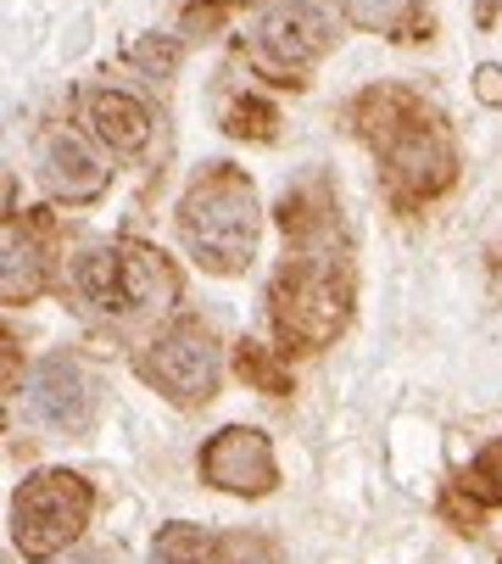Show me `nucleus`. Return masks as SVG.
Returning a JSON list of instances; mask_svg holds the SVG:
<instances>
[{
  "mask_svg": "<svg viewBox=\"0 0 502 564\" xmlns=\"http://www.w3.org/2000/svg\"><path fill=\"white\" fill-rule=\"evenodd\" d=\"M358 118H363V134L380 145L385 156V174H391V191L407 202H425L436 191L452 185V140L447 129L418 107L413 96L402 90H369L358 101Z\"/></svg>",
  "mask_w": 502,
  "mask_h": 564,
  "instance_id": "nucleus-1",
  "label": "nucleus"
},
{
  "mask_svg": "<svg viewBox=\"0 0 502 564\" xmlns=\"http://www.w3.org/2000/svg\"><path fill=\"white\" fill-rule=\"evenodd\" d=\"M179 235L212 274H240L258 252V196L234 169H212L190 185L179 207Z\"/></svg>",
  "mask_w": 502,
  "mask_h": 564,
  "instance_id": "nucleus-2",
  "label": "nucleus"
},
{
  "mask_svg": "<svg viewBox=\"0 0 502 564\" xmlns=\"http://www.w3.org/2000/svg\"><path fill=\"white\" fill-rule=\"evenodd\" d=\"M269 313H274V330L285 347L318 352L347 330L352 285H347V274H335V263H291V269H280V280L269 291Z\"/></svg>",
  "mask_w": 502,
  "mask_h": 564,
  "instance_id": "nucleus-3",
  "label": "nucleus"
},
{
  "mask_svg": "<svg viewBox=\"0 0 502 564\" xmlns=\"http://www.w3.org/2000/svg\"><path fill=\"white\" fill-rule=\"evenodd\" d=\"M90 509H96V492H90L84 475H73V469L34 475L29 487L12 498V542H18V553L29 564L56 558L62 547L78 542L84 525H90Z\"/></svg>",
  "mask_w": 502,
  "mask_h": 564,
  "instance_id": "nucleus-4",
  "label": "nucleus"
},
{
  "mask_svg": "<svg viewBox=\"0 0 502 564\" xmlns=\"http://www.w3.org/2000/svg\"><path fill=\"white\" fill-rule=\"evenodd\" d=\"M329 40H335V29H329V18L313 7V0H291V7H274L258 23L251 62H258V73H269L274 85H302L296 73H307L329 51Z\"/></svg>",
  "mask_w": 502,
  "mask_h": 564,
  "instance_id": "nucleus-5",
  "label": "nucleus"
},
{
  "mask_svg": "<svg viewBox=\"0 0 502 564\" xmlns=\"http://www.w3.org/2000/svg\"><path fill=\"white\" fill-rule=\"evenodd\" d=\"M140 375L156 391L174 397L179 409H196V402H212L223 364H218V347H212V336L201 325H174L167 336L151 341V352L140 358Z\"/></svg>",
  "mask_w": 502,
  "mask_h": 564,
  "instance_id": "nucleus-6",
  "label": "nucleus"
},
{
  "mask_svg": "<svg viewBox=\"0 0 502 564\" xmlns=\"http://www.w3.org/2000/svg\"><path fill=\"white\" fill-rule=\"evenodd\" d=\"M201 480L229 498H269L280 487V464H274V447L263 431H251V425H229L218 431L201 458H196Z\"/></svg>",
  "mask_w": 502,
  "mask_h": 564,
  "instance_id": "nucleus-7",
  "label": "nucleus"
},
{
  "mask_svg": "<svg viewBox=\"0 0 502 564\" xmlns=\"http://www.w3.org/2000/svg\"><path fill=\"white\" fill-rule=\"evenodd\" d=\"M34 414H40L51 431H67V436L96 431V414H101V386H96V375L84 369L78 358H67V352L45 358L40 375H34Z\"/></svg>",
  "mask_w": 502,
  "mask_h": 564,
  "instance_id": "nucleus-8",
  "label": "nucleus"
},
{
  "mask_svg": "<svg viewBox=\"0 0 502 564\" xmlns=\"http://www.w3.org/2000/svg\"><path fill=\"white\" fill-rule=\"evenodd\" d=\"M34 156H40V180L56 202H90L107 191V163L73 129H45Z\"/></svg>",
  "mask_w": 502,
  "mask_h": 564,
  "instance_id": "nucleus-9",
  "label": "nucleus"
},
{
  "mask_svg": "<svg viewBox=\"0 0 502 564\" xmlns=\"http://www.w3.org/2000/svg\"><path fill=\"white\" fill-rule=\"evenodd\" d=\"M90 123H96V134L118 151V156H140L145 145H151V112L134 101V96H123V90H90Z\"/></svg>",
  "mask_w": 502,
  "mask_h": 564,
  "instance_id": "nucleus-10",
  "label": "nucleus"
},
{
  "mask_svg": "<svg viewBox=\"0 0 502 564\" xmlns=\"http://www.w3.org/2000/svg\"><path fill=\"white\" fill-rule=\"evenodd\" d=\"M151 564H218V536L196 525H167L151 542Z\"/></svg>",
  "mask_w": 502,
  "mask_h": 564,
  "instance_id": "nucleus-11",
  "label": "nucleus"
},
{
  "mask_svg": "<svg viewBox=\"0 0 502 564\" xmlns=\"http://www.w3.org/2000/svg\"><path fill=\"white\" fill-rule=\"evenodd\" d=\"M329 196H324V185H302V191H291L285 196V207H280V224H285V235L291 240H302V247H307V240L329 224Z\"/></svg>",
  "mask_w": 502,
  "mask_h": 564,
  "instance_id": "nucleus-12",
  "label": "nucleus"
},
{
  "mask_svg": "<svg viewBox=\"0 0 502 564\" xmlns=\"http://www.w3.org/2000/svg\"><path fill=\"white\" fill-rule=\"evenodd\" d=\"M458 492L474 498L480 509H502V442H491V447H480V453L469 458Z\"/></svg>",
  "mask_w": 502,
  "mask_h": 564,
  "instance_id": "nucleus-13",
  "label": "nucleus"
},
{
  "mask_svg": "<svg viewBox=\"0 0 502 564\" xmlns=\"http://www.w3.org/2000/svg\"><path fill=\"white\" fill-rule=\"evenodd\" d=\"M234 369H240L245 386H258V391H269V397H285V391H291V369H285L269 347H258V341H240V347H234Z\"/></svg>",
  "mask_w": 502,
  "mask_h": 564,
  "instance_id": "nucleus-14",
  "label": "nucleus"
},
{
  "mask_svg": "<svg viewBox=\"0 0 502 564\" xmlns=\"http://www.w3.org/2000/svg\"><path fill=\"white\" fill-rule=\"evenodd\" d=\"M34 291H40V258L18 240V229H7V302H29Z\"/></svg>",
  "mask_w": 502,
  "mask_h": 564,
  "instance_id": "nucleus-15",
  "label": "nucleus"
},
{
  "mask_svg": "<svg viewBox=\"0 0 502 564\" xmlns=\"http://www.w3.org/2000/svg\"><path fill=\"white\" fill-rule=\"evenodd\" d=\"M218 564H280V547L263 531H229L218 536Z\"/></svg>",
  "mask_w": 502,
  "mask_h": 564,
  "instance_id": "nucleus-16",
  "label": "nucleus"
},
{
  "mask_svg": "<svg viewBox=\"0 0 502 564\" xmlns=\"http://www.w3.org/2000/svg\"><path fill=\"white\" fill-rule=\"evenodd\" d=\"M274 123H280V112L263 101H229V112H223V129L240 140H274Z\"/></svg>",
  "mask_w": 502,
  "mask_h": 564,
  "instance_id": "nucleus-17",
  "label": "nucleus"
},
{
  "mask_svg": "<svg viewBox=\"0 0 502 564\" xmlns=\"http://www.w3.org/2000/svg\"><path fill=\"white\" fill-rule=\"evenodd\" d=\"M341 7L363 29H396V18L407 12V0H341Z\"/></svg>",
  "mask_w": 502,
  "mask_h": 564,
  "instance_id": "nucleus-18",
  "label": "nucleus"
},
{
  "mask_svg": "<svg viewBox=\"0 0 502 564\" xmlns=\"http://www.w3.org/2000/svg\"><path fill=\"white\" fill-rule=\"evenodd\" d=\"M134 62L151 67L156 78H167V73H174V62H179V45H151V40H140V45H134Z\"/></svg>",
  "mask_w": 502,
  "mask_h": 564,
  "instance_id": "nucleus-19",
  "label": "nucleus"
},
{
  "mask_svg": "<svg viewBox=\"0 0 502 564\" xmlns=\"http://www.w3.org/2000/svg\"><path fill=\"white\" fill-rule=\"evenodd\" d=\"M480 96L502 107V73H496V67H480Z\"/></svg>",
  "mask_w": 502,
  "mask_h": 564,
  "instance_id": "nucleus-20",
  "label": "nucleus"
}]
</instances>
